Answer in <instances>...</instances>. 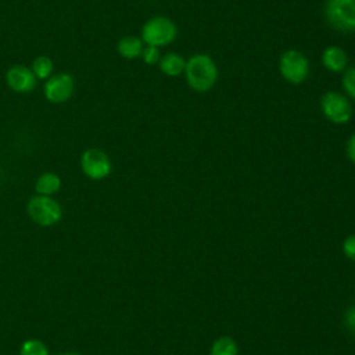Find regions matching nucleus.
<instances>
[{
  "instance_id": "obj_1",
  "label": "nucleus",
  "mask_w": 355,
  "mask_h": 355,
  "mask_svg": "<svg viewBox=\"0 0 355 355\" xmlns=\"http://www.w3.org/2000/svg\"><path fill=\"white\" fill-rule=\"evenodd\" d=\"M183 73L189 87L197 93L209 92L219 76L216 62L205 53H197L187 58Z\"/></svg>"
},
{
  "instance_id": "obj_2",
  "label": "nucleus",
  "mask_w": 355,
  "mask_h": 355,
  "mask_svg": "<svg viewBox=\"0 0 355 355\" xmlns=\"http://www.w3.org/2000/svg\"><path fill=\"white\" fill-rule=\"evenodd\" d=\"M178 36L176 24L165 15H154L148 18L140 31V39L146 46L165 47L175 42Z\"/></svg>"
},
{
  "instance_id": "obj_3",
  "label": "nucleus",
  "mask_w": 355,
  "mask_h": 355,
  "mask_svg": "<svg viewBox=\"0 0 355 355\" xmlns=\"http://www.w3.org/2000/svg\"><path fill=\"white\" fill-rule=\"evenodd\" d=\"M323 17L331 29L355 33V0H326Z\"/></svg>"
},
{
  "instance_id": "obj_4",
  "label": "nucleus",
  "mask_w": 355,
  "mask_h": 355,
  "mask_svg": "<svg viewBox=\"0 0 355 355\" xmlns=\"http://www.w3.org/2000/svg\"><path fill=\"white\" fill-rule=\"evenodd\" d=\"M279 72L282 78L291 85L304 83L311 72L308 57L295 49H288L279 58Z\"/></svg>"
},
{
  "instance_id": "obj_5",
  "label": "nucleus",
  "mask_w": 355,
  "mask_h": 355,
  "mask_svg": "<svg viewBox=\"0 0 355 355\" xmlns=\"http://www.w3.org/2000/svg\"><path fill=\"white\" fill-rule=\"evenodd\" d=\"M29 218L39 226H53L62 216V208L57 200L49 196L35 194L26 204Z\"/></svg>"
},
{
  "instance_id": "obj_6",
  "label": "nucleus",
  "mask_w": 355,
  "mask_h": 355,
  "mask_svg": "<svg viewBox=\"0 0 355 355\" xmlns=\"http://www.w3.org/2000/svg\"><path fill=\"white\" fill-rule=\"evenodd\" d=\"M323 116L336 125H344L352 118V104L349 98L337 90L326 92L320 98Z\"/></svg>"
},
{
  "instance_id": "obj_7",
  "label": "nucleus",
  "mask_w": 355,
  "mask_h": 355,
  "mask_svg": "<svg viewBox=\"0 0 355 355\" xmlns=\"http://www.w3.org/2000/svg\"><path fill=\"white\" fill-rule=\"evenodd\" d=\"M79 164L83 175L92 180H103L112 172V162L110 155L98 147L86 148L80 154Z\"/></svg>"
},
{
  "instance_id": "obj_8",
  "label": "nucleus",
  "mask_w": 355,
  "mask_h": 355,
  "mask_svg": "<svg viewBox=\"0 0 355 355\" xmlns=\"http://www.w3.org/2000/svg\"><path fill=\"white\" fill-rule=\"evenodd\" d=\"M75 92V78L69 72H54L43 85V94L51 104L68 101Z\"/></svg>"
},
{
  "instance_id": "obj_9",
  "label": "nucleus",
  "mask_w": 355,
  "mask_h": 355,
  "mask_svg": "<svg viewBox=\"0 0 355 355\" xmlns=\"http://www.w3.org/2000/svg\"><path fill=\"white\" fill-rule=\"evenodd\" d=\"M36 76L33 75L31 67L15 64L10 67L6 72V83L7 86L19 94L31 93L36 87Z\"/></svg>"
},
{
  "instance_id": "obj_10",
  "label": "nucleus",
  "mask_w": 355,
  "mask_h": 355,
  "mask_svg": "<svg viewBox=\"0 0 355 355\" xmlns=\"http://www.w3.org/2000/svg\"><path fill=\"white\" fill-rule=\"evenodd\" d=\"M322 65L331 73H343L348 68V54L340 46H327L320 55Z\"/></svg>"
},
{
  "instance_id": "obj_11",
  "label": "nucleus",
  "mask_w": 355,
  "mask_h": 355,
  "mask_svg": "<svg viewBox=\"0 0 355 355\" xmlns=\"http://www.w3.org/2000/svg\"><path fill=\"white\" fill-rule=\"evenodd\" d=\"M144 43L139 36L135 35H126L122 36L118 43H116V51L122 58L126 60H136L139 57H141L143 49H144Z\"/></svg>"
},
{
  "instance_id": "obj_12",
  "label": "nucleus",
  "mask_w": 355,
  "mask_h": 355,
  "mask_svg": "<svg viewBox=\"0 0 355 355\" xmlns=\"http://www.w3.org/2000/svg\"><path fill=\"white\" fill-rule=\"evenodd\" d=\"M62 184V180L60 178V175H57L55 172L47 171V172H42L35 182V191L39 196H49L53 197L55 193L60 191Z\"/></svg>"
},
{
  "instance_id": "obj_13",
  "label": "nucleus",
  "mask_w": 355,
  "mask_h": 355,
  "mask_svg": "<svg viewBox=\"0 0 355 355\" xmlns=\"http://www.w3.org/2000/svg\"><path fill=\"white\" fill-rule=\"evenodd\" d=\"M158 67L164 75L176 78L184 72L186 58L183 55H180L179 53L169 51V53H165L164 55H161Z\"/></svg>"
},
{
  "instance_id": "obj_14",
  "label": "nucleus",
  "mask_w": 355,
  "mask_h": 355,
  "mask_svg": "<svg viewBox=\"0 0 355 355\" xmlns=\"http://www.w3.org/2000/svg\"><path fill=\"white\" fill-rule=\"evenodd\" d=\"M31 69L36 79L47 80L54 73V62L47 55H37L31 64Z\"/></svg>"
},
{
  "instance_id": "obj_15",
  "label": "nucleus",
  "mask_w": 355,
  "mask_h": 355,
  "mask_svg": "<svg viewBox=\"0 0 355 355\" xmlns=\"http://www.w3.org/2000/svg\"><path fill=\"white\" fill-rule=\"evenodd\" d=\"M209 355H239V345L232 337L223 336L212 343Z\"/></svg>"
},
{
  "instance_id": "obj_16",
  "label": "nucleus",
  "mask_w": 355,
  "mask_h": 355,
  "mask_svg": "<svg viewBox=\"0 0 355 355\" xmlns=\"http://www.w3.org/2000/svg\"><path fill=\"white\" fill-rule=\"evenodd\" d=\"M341 86H343L344 94L348 98L355 100V64L348 65V68L343 72Z\"/></svg>"
},
{
  "instance_id": "obj_17",
  "label": "nucleus",
  "mask_w": 355,
  "mask_h": 355,
  "mask_svg": "<svg viewBox=\"0 0 355 355\" xmlns=\"http://www.w3.org/2000/svg\"><path fill=\"white\" fill-rule=\"evenodd\" d=\"M19 355H49V351L40 340H26L21 345Z\"/></svg>"
},
{
  "instance_id": "obj_18",
  "label": "nucleus",
  "mask_w": 355,
  "mask_h": 355,
  "mask_svg": "<svg viewBox=\"0 0 355 355\" xmlns=\"http://www.w3.org/2000/svg\"><path fill=\"white\" fill-rule=\"evenodd\" d=\"M141 60L147 65H155L161 60V51L158 47L154 46H144L143 53H141Z\"/></svg>"
},
{
  "instance_id": "obj_19",
  "label": "nucleus",
  "mask_w": 355,
  "mask_h": 355,
  "mask_svg": "<svg viewBox=\"0 0 355 355\" xmlns=\"http://www.w3.org/2000/svg\"><path fill=\"white\" fill-rule=\"evenodd\" d=\"M343 323L347 331L352 336H355V305L349 306L345 309L344 316H343Z\"/></svg>"
},
{
  "instance_id": "obj_20",
  "label": "nucleus",
  "mask_w": 355,
  "mask_h": 355,
  "mask_svg": "<svg viewBox=\"0 0 355 355\" xmlns=\"http://www.w3.org/2000/svg\"><path fill=\"white\" fill-rule=\"evenodd\" d=\"M343 252L344 255L355 262V234H349L343 241Z\"/></svg>"
},
{
  "instance_id": "obj_21",
  "label": "nucleus",
  "mask_w": 355,
  "mask_h": 355,
  "mask_svg": "<svg viewBox=\"0 0 355 355\" xmlns=\"http://www.w3.org/2000/svg\"><path fill=\"white\" fill-rule=\"evenodd\" d=\"M345 154L349 162L355 165V133H352L345 143Z\"/></svg>"
},
{
  "instance_id": "obj_22",
  "label": "nucleus",
  "mask_w": 355,
  "mask_h": 355,
  "mask_svg": "<svg viewBox=\"0 0 355 355\" xmlns=\"http://www.w3.org/2000/svg\"><path fill=\"white\" fill-rule=\"evenodd\" d=\"M61 355H78V354H61Z\"/></svg>"
}]
</instances>
